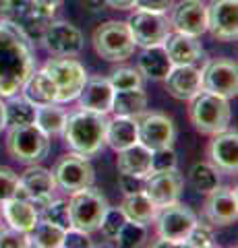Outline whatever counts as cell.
Masks as SVG:
<instances>
[{"label": "cell", "instance_id": "obj_1", "mask_svg": "<svg viewBox=\"0 0 238 248\" xmlns=\"http://www.w3.org/2000/svg\"><path fill=\"white\" fill-rule=\"evenodd\" d=\"M33 71V42L13 23L0 19V97L19 93Z\"/></svg>", "mask_w": 238, "mask_h": 248}, {"label": "cell", "instance_id": "obj_2", "mask_svg": "<svg viewBox=\"0 0 238 248\" xmlns=\"http://www.w3.org/2000/svg\"><path fill=\"white\" fill-rule=\"evenodd\" d=\"M106 128H108V114L77 110L73 114H66L63 135L66 145L75 153L91 157L106 145Z\"/></svg>", "mask_w": 238, "mask_h": 248}, {"label": "cell", "instance_id": "obj_3", "mask_svg": "<svg viewBox=\"0 0 238 248\" xmlns=\"http://www.w3.org/2000/svg\"><path fill=\"white\" fill-rule=\"evenodd\" d=\"M189 116L199 133L213 137L228 128L230 118H232V110H230V104L226 97L216 95V93L199 91L190 99Z\"/></svg>", "mask_w": 238, "mask_h": 248}, {"label": "cell", "instance_id": "obj_4", "mask_svg": "<svg viewBox=\"0 0 238 248\" xmlns=\"http://www.w3.org/2000/svg\"><path fill=\"white\" fill-rule=\"evenodd\" d=\"M6 151L19 164L33 166L48 157L50 137L42 133L35 124H17L9 128L6 135Z\"/></svg>", "mask_w": 238, "mask_h": 248}, {"label": "cell", "instance_id": "obj_5", "mask_svg": "<svg viewBox=\"0 0 238 248\" xmlns=\"http://www.w3.org/2000/svg\"><path fill=\"white\" fill-rule=\"evenodd\" d=\"M66 205L73 228L87 232V234H94V232L99 230V223H102L104 215L110 207L108 199L94 186L71 192V199H68Z\"/></svg>", "mask_w": 238, "mask_h": 248}, {"label": "cell", "instance_id": "obj_6", "mask_svg": "<svg viewBox=\"0 0 238 248\" xmlns=\"http://www.w3.org/2000/svg\"><path fill=\"white\" fill-rule=\"evenodd\" d=\"M44 71L56 85V104L73 102L87 81L85 66L73 56H56L44 64Z\"/></svg>", "mask_w": 238, "mask_h": 248}, {"label": "cell", "instance_id": "obj_7", "mask_svg": "<svg viewBox=\"0 0 238 248\" xmlns=\"http://www.w3.org/2000/svg\"><path fill=\"white\" fill-rule=\"evenodd\" d=\"M54 15L37 6L33 0H0V19L19 27L29 40H40L42 31Z\"/></svg>", "mask_w": 238, "mask_h": 248}, {"label": "cell", "instance_id": "obj_8", "mask_svg": "<svg viewBox=\"0 0 238 248\" xmlns=\"http://www.w3.org/2000/svg\"><path fill=\"white\" fill-rule=\"evenodd\" d=\"M94 48L99 58L122 62L133 56L135 42L125 21H106L94 31Z\"/></svg>", "mask_w": 238, "mask_h": 248}, {"label": "cell", "instance_id": "obj_9", "mask_svg": "<svg viewBox=\"0 0 238 248\" xmlns=\"http://www.w3.org/2000/svg\"><path fill=\"white\" fill-rule=\"evenodd\" d=\"M135 46L141 48H151V46H162L168 33L172 31L170 19L164 13H151L137 9L127 21Z\"/></svg>", "mask_w": 238, "mask_h": 248}, {"label": "cell", "instance_id": "obj_10", "mask_svg": "<svg viewBox=\"0 0 238 248\" xmlns=\"http://www.w3.org/2000/svg\"><path fill=\"white\" fill-rule=\"evenodd\" d=\"M52 176H54L56 188L66 192H75V190L87 188V186H94V180H95V172L89 164V157H83L79 153L63 155L56 161L54 170H52Z\"/></svg>", "mask_w": 238, "mask_h": 248}, {"label": "cell", "instance_id": "obj_11", "mask_svg": "<svg viewBox=\"0 0 238 248\" xmlns=\"http://www.w3.org/2000/svg\"><path fill=\"white\" fill-rule=\"evenodd\" d=\"M137 137L143 147L149 151L172 147L176 141V126L172 118L162 112H143L137 116Z\"/></svg>", "mask_w": 238, "mask_h": 248}, {"label": "cell", "instance_id": "obj_12", "mask_svg": "<svg viewBox=\"0 0 238 248\" xmlns=\"http://www.w3.org/2000/svg\"><path fill=\"white\" fill-rule=\"evenodd\" d=\"M201 91L222 97H234L238 91V66L230 58L211 60L201 68Z\"/></svg>", "mask_w": 238, "mask_h": 248}, {"label": "cell", "instance_id": "obj_13", "mask_svg": "<svg viewBox=\"0 0 238 248\" xmlns=\"http://www.w3.org/2000/svg\"><path fill=\"white\" fill-rule=\"evenodd\" d=\"M156 223H158L159 238L170 240V242L182 246V240L187 238L190 228L197 223V217L189 207H184L176 201V203H172V205H166L162 209H158Z\"/></svg>", "mask_w": 238, "mask_h": 248}, {"label": "cell", "instance_id": "obj_14", "mask_svg": "<svg viewBox=\"0 0 238 248\" xmlns=\"http://www.w3.org/2000/svg\"><path fill=\"white\" fill-rule=\"evenodd\" d=\"M182 176L176 168L170 170H156L145 176V186L143 192L151 199V203L158 209H162L166 205H172L180 199L182 195Z\"/></svg>", "mask_w": 238, "mask_h": 248}, {"label": "cell", "instance_id": "obj_15", "mask_svg": "<svg viewBox=\"0 0 238 248\" xmlns=\"http://www.w3.org/2000/svg\"><path fill=\"white\" fill-rule=\"evenodd\" d=\"M40 42L52 56H77L83 50V33L66 21H50Z\"/></svg>", "mask_w": 238, "mask_h": 248}, {"label": "cell", "instance_id": "obj_16", "mask_svg": "<svg viewBox=\"0 0 238 248\" xmlns=\"http://www.w3.org/2000/svg\"><path fill=\"white\" fill-rule=\"evenodd\" d=\"M207 31L220 42H236L238 0H213L207 6Z\"/></svg>", "mask_w": 238, "mask_h": 248}, {"label": "cell", "instance_id": "obj_17", "mask_svg": "<svg viewBox=\"0 0 238 248\" xmlns=\"http://www.w3.org/2000/svg\"><path fill=\"white\" fill-rule=\"evenodd\" d=\"M170 25L184 35H203L207 31V4L203 0H180L170 13Z\"/></svg>", "mask_w": 238, "mask_h": 248}, {"label": "cell", "instance_id": "obj_18", "mask_svg": "<svg viewBox=\"0 0 238 248\" xmlns=\"http://www.w3.org/2000/svg\"><path fill=\"white\" fill-rule=\"evenodd\" d=\"M19 180H21V188L25 192V197L37 207V211L54 199L56 182L50 170H46L37 164L27 166L25 172L19 176Z\"/></svg>", "mask_w": 238, "mask_h": 248}, {"label": "cell", "instance_id": "obj_19", "mask_svg": "<svg viewBox=\"0 0 238 248\" xmlns=\"http://www.w3.org/2000/svg\"><path fill=\"white\" fill-rule=\"evenodd\" d=\"M203 213L211 226H232L238 219V199L234 188L216 186L211 192H207Z\"/></svg>", "mask_w": 238, "mask_h": 248}, {"label": "cell", "instance_id": "obj_20", "mask_svg": "<svg viewBox=\"0 0 238 248\" xmlns=\"http://www.w3.org/2000/svg\"><path fill=\"white\" fill-rule=\"evenodd\" d=\"M209 164L224 174H236L238 170V135L236 130H222L213 135L209 147Z\"/></svg>", "mask_w": 238, "mask_h": 248}, {"label": "cell", "instance_id": "obj_21", "mask_svg": "<svg viewBox=\"0 0 238 248\" xmlns=\"http://www.w3.org/2000/svg\"><path fill=\"white\" fill-rule=\"evenodd\" d=\"M166 89L174 99L190 102L201 91V66L197 64H180L172 66L166 75Z\"/></svg>", "mask_w": 238, "mask_h": 248}, {"label": "cell", "instance_id": "obj_22", "mask_svg": "<svg viewBox=\"0 0 238 248\" xmlns=\"http://www.w3.org/2000/svg\"><path fill=\"white\" fill-rule=\"evenodd\" d=\"M79 108L89 112H99V114H110L112 112V99H114V89L108 79L104 77H87L83 89L79 91Z\"/></svg>", "mask_w": 238, "mask_h": 248}, {"label": "cell", "instance_id": "obj_23", "mask_svg": "<svg viewBox=\"0 0 238 248\" xmlns=\"http://www.w3.org/2000/svg\"><path fill=\"white\" fill-rule=\"evenodd\" d=\"M162 46H164L168 58L172 60L174 66L199 64V62L205 58V52L201 48V44L197 42V37L178 33V31H170Z\"/></svg>", "mask_w": 238, "mask_h": 248}, {"label": "cell", "instance_id": "obj_24", "mask_svg": "<svg viewBox=\"0 0 238 248\" xmlns=\"http://www.w3.org/2000/svg\"><path fill=\"white\" fill-rule=\"evenodd\" d=\"M0 211H2L4 221L9 223L11 228L19 230V232H29L33 230V226L40 221V211L37 207L32 203L29 199H21V197H13L4 203H0Z\"/></svg>", "mask_w": 238, "mask_h": 248}, {"label": "cell", "instance_id": "obj_25", "mask_svg": "<svg viewBox=\"0 0 238 248\" xmlns=\"http://www.w3.org/2000/svg\"><path fill=\"white\" fill-rule=\"evenodd\" d=\"M116 168L120 174H130L145 178L151 172V151L141 143H135L127 147V149L118 151L116 157Z\"/></svg>", "mask_w": 238, "mask_h": 248}, {"label": "cell", "instance_id": "obj_26", "mask_svg": "<svg viewBox=\"0 0 238 248\" xmlns=\"http://www.w3.org/2000/svg\"><path fill=\"white\" fill-rule=\"evenodd\" d=\"M106 143H108L116 153L127 149L130 145L139 143V137H137V118H130V116H116L114 120H108Z\"/></svg>", "mask_w": 238, "mask_h": 248}, {"label": "cell", "instance_id": "obj_27", "mask_svg": "<svg viewBox=\"0 0 238 248\" xmlns=\"http://www.w3.org/2000/svg\"><path fill=\"white\" fill-rule=\"evenodd\" d=\"M23 97L29 99L33 106H46V104H56V85L48 77V73L44 71H33V75L29 77L23 85Z\"/></svg>", "mask_w": 238, "mask_h": 248}, {"label": "cell", "instance_id": "obj_28", "mask_svg": "<svg viewBox=\"0 0 238 248\" xmlns=\"http://www.w3.org/2000/svg\"><path fill=\"white\" fill-rule=\"evenodd\" d=\"M172 60L168 58V54L164 50V46H151V48H143L139 56V71L143 77L156 81H164L166 75L172 68Z\"/></svg>", "mask_w": 238, "mask_h": 248}, {"label": "cell", "instance_id": "obj_29", "mask_svg": "<svg viewBox=\"0 0 238 248\" xmlns=\"http://www.w3.org/2000/svg\"><path fill=\"white\" fill-rule=\"evenodd\" d=\"M120 209L128 221H137V223H143V226H149L158 217V207L151 203V199L143 190L135 192V195H127Z\"/></svg>", "mask_w": 238, "mask_h": 248}, {"label": "cell", "instance_id": "obj_30", "mask_svg": "<svg viewBox=\"0 0 238 248\" xmlns=\"http://www.w3.org/2000/svg\"><path fill=\"white\" fill-rule=\"evenodd\" d=\"M147 108V95L141 89H125V91H114L112 99V112L116 116H130L137 118L141 116Z\"/></svg>", "mask_w": 238, "mask_h": 248}, {"label": "cell", "instance_id": "obj_31", "mask_svg": "<svg viewBox=\"0 0 238 248\" xmlns=\"http://www.w3.org/2000/svg\"><path fill=\"white\" fill-rule=\"evenodd\" d=\"M66 122V112L56 104H46V106H35V120L33 124L46 133L48 137H58L64 130Z\"/></svg>", "mask_w": 238, "mask_h": 248}, {"label": "cell", "instance_id": "obj_32", "mask_svg": "<svg viewBox=\"0 0 238 248\" xmlns=\"http://www.w3.org/2000/svg\"><path fill=\"white\" fill-rule=\"evenodd\" d=\"M64 232L63 228L54 226L50 221H37L33 230L27 234L29 246H37V248H60L64 240Z\"/></svg>", "mask_w": 238, "mask_h": 248}, {"label": "cell", "instance_id": "obj_33", "mask_svg": "<svg viewBox=\"0 0 238 248\" xmlns=\"http://www.w3.org/2000/svg\"><path fill=\"white\" fill-rule=\"evenodd\" d=\"M9 102L4 104L6 112V126H17V124H32L35 120V106L29 99L21 97L19 93L6 97Z\"/></svg>", "mask_w": 238, "mask_h": 248}, {"label": "cell", "instance_id": "obj_34", "mask_svg": "<svg viewBox=\"0 0 238 248\" xmlns=\"http://www.w3.org/2000/svg\"><path fill=\"white\" fill-rule=\"evenodd\" d=\"M189 184L193 186L197 192L207 195V192H211L220 184L218 170L213 168L211 164H207V161H197V164L190 168V172H189Z\"/></svg>", "mask_w": 238, "mask_h": 248}, {"label": "cell", "instance_id": "obj_35", "mask_svg": "<svg viewBox=\"0 0 238 248\" xmlns=\"http://www.w3.org/2000/svg\"><path fill=\"white\" fill-rule=\"evenodd\" d=\"M110 85L114 91H125V89H141L143 87V75L139 68H133V66H122L116 68L112 75H110Z\"/></svg>", "mask_w": 238, "mask_h": 248}, {"label": "cell", "instance_id": "obj_36", "mask_svg": "<svg viewBox=\"0 0 238 248\" xmlns=\"http://www.w3.org/2000/svg\"><path fill=\"white\" fill-rule=\"evenodd\" d=\"M40 219L54 223V226L63 228V230L73 228L71 215H68V205H66V201H60V199L58 201L52 199L48 205H44L40 209Z\"/></svg>", "mask_w": 238, "mask_h": 248}, {"label": "cell", "instance_id": "obj_37", "mask_svg": "<svg viewBox=\"0 0 238 248\" xmlns=\"http://www.w3.org/2000/svg\"><path fill=\"white\" fill-rule=\"evenodd\" d=\"M147 226L143 223H137V221H125V226L118 230V234L114 236V242L118 246H125V248H135V246H141L145 240H147Z\"/></svg>", "mask_w": 238, "mask_h": 248}, {"label": "cell", "instance_id": "obj_38", "mask_svg": "<svg viewBox=\"0 0 238 248\" xmlns=\"http://www.w3.org/2000/svg\"><path fill=\"white\" fill-rule=\"evenodd\" d=\"M13 197L27 199L25 192L21 188L19 174H15L13 170L6 168V166H0V203H4V201H9Z\"/></svg>", "mask_w": 238, "mask_h": 248}, {"label": "cell", "instance_id": "obj_39", "mask_svg": "<svg viewBox=\"0 0 238 248\" xmlns=\"http://www.w3.org/2000/svg\"><path fill=\"white\" fill-rule=\"evenodd\" d=\"M182 246H190V248H209V246H216L213 242V234L207 223H195L190 232L187 234V238L182 240Z\"/></svg>", "mask_w": 238, "mask_h": 248}, {"label": "cell", "instance_id": "obj_40", "mask_svg": "<svg viewBox=\"0 0 238 248\" xmlns=\"http://www.w3.org/2000/svg\"><path fill=\"white\" fill-rule=\"evenodd\" d=\"M127 217L122 213V209L118 207H108V211H106L102 223H99V230H102V234L108 238V240H114V236L118 234V230L125 226Z\"/></svg>", "mask_w": 238, "mask_h": 248}, {"label": "cell", "instance_id": "obj_41", "mask_svg": "<svg viewBox=\"0 0 238 248\" xmlns=\"http://www.w3.org/2000/svg\"><path fill=\"white\" fill-rule=\"evenodd\" d=\"M170 168H176V151L172 147H162V149L151 151V172L170 170Z\"/></svg>", "mask_w": 238, "mask_h": 248}, {"label": "cell", "instance_id": "obj_42", "mask_svg": "<svg viewBox=\"0 0 238 248\" xmlns=\"http://www.w3.org/2000/svg\"><path fill=\"white\" fill-rule=\"evenodd\" d=\"M29 246V240L25 232H19L15 228H0V248H25Z\"/></svg>", "mask_w": 238, "mask_h": 248}, {"label": "cell", "instance_id": "obj_43", "mask_svg": "<svg viewBox=\"0 0 238 248\" xmlns=\"http://www.w3.org/2000/svg\"><path fill=\"white\" fill-rule=\"evenodd\" d=\"M63 246H68V248H89V246H94V242H91V238L87 232H81V230H77V228H68L64 232V240H63Z\"/></svg>", "mask_w": 238, "mask_h": 248}, {"label": "cell", "instance_id": "obj_44", "mask_svg": "<svg viewBox=\"0 0 238 248\" xmlns=\"http://www.w3.org/2000/svg\"><path fill=\"white\" fill-rule=\"evenodd\" d=\"M118 184H120V190L125 192V197H127V195H135V192H141V190H143L145 178L130 176V174H120Z\"/></svg>", "mask_w": 238, "mask_h": 248}, {"label": "cell", "instance_id": "obj_45", "mask_svg": "<svg viewBox=\"0 0 238 248\" xmlns=\"http://www.w3.org/2000/svg\"><path fill=\"white\" fill-rule=\"evenodd\" d=\"M172 6V0H137L135 9L151 11V13H166Z\"/></svg>", "mask_w": 238, "mask_h": 248}, {"label": "cell", "instance_id": "obj_46", "mask_svg": "<svg viewBox=\"0 0 238 248\" xmlns=\"http://www.w3.org/2000/svg\"><path fill=\"white\" fill-rule=\"evenodd\" d=\"M135 2H137V0H106V4L112 6V9H116V11H130V9H135Z\"/></svg>", "mask_w": 238, "mask_h": 248}, {"label": "cell", "instance_id": "obj_47", "mask_svg": "<svg viewBox=\"0 0 238 248\" xmlns=\"http://www.w3.org/2000/svg\"><path fill=\"white\" fill-rule=\"evenodd\" d=\"M33 2H35L37 6H42L44 11H48L50 15H54L58 6L63 4V0H33Z\"/></svg>", "mask_w": 238, "mask_h": 248}, {"label": "cell", "instance_id": "obj_48", "mask_svg": "<svg viewBox=\"0 0 238 248\" xmlns=\"http://www.w3.org/2000/svg\"><path fill=\"white\" fill-rule=\"evenodd\" d=\"M83 4H85V9H89V11H99V9H104L106 6V0H81Z\"/></svg>", "mask_w": 238, "mask_h": 248}, {"label": "cell", "instance_id": "obj_49", "mask_svg": "<svg viewBox=\"0 0 238 248\" xmlns=\"http://www.w3.org/2000/svg\"><path fill=\"white\" fill-rule=\"evenodd\" d=\"M2 128H6V112H4V102L0 99V133Z\"/></svg>", "mask_w": 238, "mask_h": 248}, {"label": "cell", "instance_id": "obj_50", "mask_svg": "<svg viewBox=\"0 0 238 248\" xmlns=\"http://www.w3.org/2000/svg\"><path fill=\"white\" fill-rule=\"evenodd\" d=\"M0 217H2V211H0Z\"/></svg>", "mask_w": 238, "mask_h": 248}]
</instances>
